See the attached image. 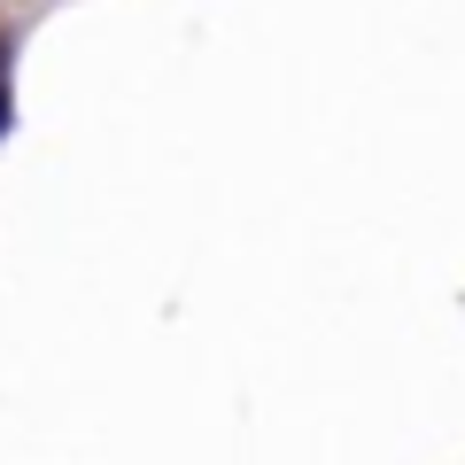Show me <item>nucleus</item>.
<instances>
[{
  "label": "nucleus",
  "instance_id": "nucleus-1",
  "mask_svg": "<svg viewBox=\"0 0 465 465\" xmlns=\"http://www.w3.org/2000/svg\"><path fill=\"white\" fill-rule=\"evenodd\" d=\"M8 124H16V101H8V70H0V140H8Z\"/></svg>",
  "mask_w": 465,
  "mask_h": 465
}]
</instances>
